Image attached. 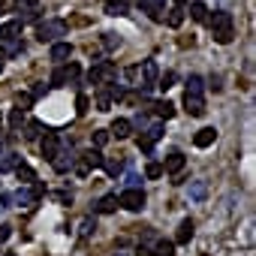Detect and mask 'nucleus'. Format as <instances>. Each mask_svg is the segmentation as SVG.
Wrapping results in <instances>:
<instances>
[{
	"mask_svg": "<svg viewBox=\"0 0 256 256\" xmlns=\"http://www.w3.org/2000/svg\"><path fill=\"white\" fill-rule=\"evenodd\" d=\"M208 24H211V36H214V42H220V46H229L232 42V36H235V22H232V12H226V10H217L211 18H205Z\"/></svg>",
	"mask_w": 256,
	"mask_h": 256,
	"instance_id": "nucleus-1",
	"label": "nucleus"
},
{
	"mask_svg": "<svg viewBox=\"0 0 256 256\" xmlns=\"http://www.w3.org/2000/svg\"><path fill=\"white\" fill-rule=\"evenodd\" d=\"M60 36H66V22L64 18H48V22H42L36 28V40L40 42H54Z\"/></svg>",
	"mask_w": 256,
	"mask_h": 256,
	"instance_id": "nucleus-2",
	"label": "nucleus"
},
{
	"mask_svg": "<svg viewBox=\"0 0 256 256\" xmlns=\"http://www.w3.org/2000/svg\"><path fill=\"white\" fill-rule=\"evenodd\" d=\"M96 166H102V154H100V148H90V151H84V154H82V160L76 157L72 172H76L78 178H88V175H90V169H96Z\"/></svg>",
	"mask_w": 256,
	"mask_h": 256,
	"instance_id": "nucleus-3",
	"label": "nucleus"
},
{
	"mask_svg": "<svg viewBox=\"0 0 256 256\" xmlns=\"http://www.w3.org/2000/svg\"><path fill=\"white\" fill-rule=\"evenodd\" d=\"M118 205L126 208V211H133V214L142 211V208H145V190H142V187H126V190L118 196Z\"/></svg>",
	"mask_w": 256,
	"mask_h": 256,
	"instance_id": "nucleus-4",
	"label": "nucleus"
},
{
	"mask_svg": "<svg viewBox=\"0 0 256 256\" xmlns=\"http://www.w3.org/2000/svg\"><path fill=\"white\" fill-rule=\"evenodd\" d=\"M114 76H118L114 64H112V60H100V64L90 66L88 82H90V84H106V82H114Z\"/></svg>",
	"mask_w": 256,
	"mask_h": 256,
	"instance_id": "nucleus-5",
	"label": "nucleus"
},
{
	"mask_svg": "<svg viewBox=\"0 0 256 256\" xmlns=\"http://www.w3.org/2000/svg\"><path fill=\"white\" fill-rule=\"evenodd\" d=\"M36 199H40V193H36V190L18 187L16 193H4V196H0V205H4V208H10V205H34Z\"/></svg>",
	"mask_w": 256,
	"mask_h": 256,
	"instance_id": "nucleus-6",
	"label": "nucleus"
},
{
	"mask_svg": "<svg viewBox=\"0 0 256 256\" xmlns=\"http://www.w3.org/2000/svg\"><path fill=\"white\" fill-rule=\"evenodd\" d=\"M82 76V70H78V64H66L64 60V66H58L54 72H52V78H48V84L52 88H64L66 82H76Z\"/></svg>",
	"mask_w": 256,
	"mask_h": 256,
	"instance_id": "nucleus-7",
	"label": "nucleus"
},
{
	"mask_svg": "<svg viewBox=\"0 0 256 256\" xmlns=\"http://www.w3.org/2000/svg\"><path fill=\"white\" fill-rule=\"evenodd\" d=\"M72 166H76V154H72V148H64V145H60V151L52 157V169H54L58 175H66V172H72Z\"/></svg>",
	"mask_w": 256,
	"mask_h": 256,
	"instance_id": "nucleus-8",
	"label": "nucleus"
},
{
	"mask_svg": "<svg viewBox=\"0 0 256 256\" xmlns=\"http://www.w3.org/2000/svg\"><path fill=\"white\" fill-rule=\"evenodd\" d=\"M184 108L193 118H202L205 114V96H202V90H187L184 94Z\"/></svg>",
	"mask_w": 256,
	"mask_h": 256,
	"instance_id": "nucleus-9",
	"label": "nucleus"
},
{
	"mask_svg": "<svg viewBox=\"0 0 256 256\" xmlns=\"http://www.w3.org/2000/svg\"><path fill=\"white\" fill-rule=\"evenodd\" d=\"M139 76H142V90H151V88L157 84V76H160L157 60H145V64L139 66Z\"/></svg>",
	"mask_w": 256,
	"mask_h": 256,
	"instance_id": "nucleus-10",
	"label": "nucleus"
},
{
	"mask_svg": "<svg viewBox=\"0 0 256 256\" xmlns=\"http://www.w3.org/2000/svg\"><path fill=\"white\" fill-rule=\"evenodd\" d=\"M22 22L18 18H12V22H4L0 24V42H16V40H22Z\"/></svg>",
	"mask_w": 256,
	"mask_h": 256,
	"instance_id": "nucleus-11",
	"label": "nucleus"
},
{
	"mask_svg": "<svg viewBox=\"0 0 256 256\" xmlns=\"http://www.w3.org/2000/svg\"><path fill=\"white\" fill-rule=\"evenodd\" d=\"M40 151H42V157L52 163V157L60 151V136H58V133H46L42 142H40Z\"/></svg>",
	"mask_w": 256,
	"mask_h": 256,
	"instance_id": "nucleus-12",
	"label": "nucleus"
},
{
	"mask_svg": "<svg viewBox=\"0 0 256 256\" xmlns=\"http://www.w3.org/2000/svg\"><path fill=\"white\" fill-rule=\"evenodd\" d=\"M48 54H52V60H54V64H64V60L72 54V46H70V42H64V40H54Z\"/></svg>",
	"mask_w": 256,
	"mask_h": 256,
	"instance_id": "nucleus-13",
	"label": "nucleus"
},
{
	"mask_svg": "<svg viewBox=\"0 0 256 256\" xmlns=\"http://www.w3.org/2000/svg\"><path fill=\"white\" fill-rule=\"evenodd\" d=\"M214 139H217V130H214V126H202V130L193 136V145H196V148H211Z\"/></svg>",
	"mask_w": 256,
	"mask_h": 256,
	"instance_id": "nucleus-14",
	"label": "nucleus"
},
{
	"mask_svg": "<svg viewBox=\"0 0 256 256\" xmlns=\"http://www.w3.org/2000/svg\"><path fill=\"white\" fill-rule=\"evenodd\" d=\"M139 6L148 12L151 22H163V0H139Z\"/></svg>",
	"mask_w": 256,
	"mask_h": 256,
	"instance_id": "nucleus-15",
	"label": "nucleus"
},
{
	"mask_svg": "<svg viewBox=\"0 0 256 256\" xmlns=\"http://www.w3.org/2000/svg\"><path fill=\"white\" fill-rule=\"evenodd\" d=\"M184 163H187V157H184L181 151H172V154L166 157V166H163V172H169V175H178V172L184 169Z\"/></svg>",
	"mask_w": 256,
	"mask_h": 256,
	"instance_id": "nucleus-16",
	"label": "nucleus"
},
{
	"mask_svg": "<svg viewBox=\"0 0 256 256\" xmlns=\"http://www.w3.org/2000/svg\"><path fill=\"white\" fill-rule=\"evenodd\" d=\"M12 172H16V178H18V181H24V184H34V181H36V172H34V166H28L22 157H18V163L12 166Z\"/></svg>",
	"mask_w": 256,
	"mask_h": 256,
	"instance_id": "nucleus-17",
	"label": "nucleus"
},
{
	"mask_svg": "<svg viewBox=\"0 0 256 256\" xmlns=\"http://www.w3.org/2000/svg\"><path fill=\"white\" fill-rule=\"evenodd\" d=\"M114 139H126V136H130L133 133V124L130 120H126V118H114V124H112V130H108Z\"/></svg>",
	"mask_w": 256,
	"mask_h": 256,
	"instance_id": "nucleus-18",
	"label": "nucleus"
},
{
	"mask_svg": "<svg viewBox=\"0 0 256 256\" xmlns=\"http://www.w3.org/2000/svg\"><path fill=\"white\" fill-rule=\"evenodd\" d=\"M112 211H118V196H114V193L102 196V199L94 205V214H112Z\"/></svg>",
	"mask_w": 256,
	"mask_h": 256,
	"instance_id": "nucleus-19",
	"label": "nucleus"
},
{
	"mask_svg": "<svg viewBox=\"0 0 256 256\" xmlns=\"http://www.w3.org/2000/svg\"><path fill=\"white\" fill-rule=\"evenodd\" d=\"M193 229H196V226H193V220H190V217H184V220L178 223V235H175V244H187V241L193 238Z\"/></svg>",
	"mask_w": 256,
	"mask_h": 256,
	"instance_id": "nucleus-20",
	"label": "nucleus"
},
{
	"mask_svg": "<svg viewBox=\"0 0 256 256\" xmlns=\"http://www.w3.org/2000/svg\"><path fill=\"white\" fill-rule=\"evenodd\" d=\"M151 112L157 114V118H175V106L169 102V100H157V102H151Z\"/></svg>",
	"mask_w": 256,
	"mask_h": 256,
	"instance_id": "nucleus-21",
	"label": "nucleus"
},
{
	"mask_svg": "<svg viewBox=\"0 0 256 256\" xmlns=\"http://www.w3.org/2000/svg\"><path fill=\"white\" fill-rule=\"evenodd\" d=\"M42 130H46L42 120H30V124L24 126V139H28V142H36V139L42 136Z\"/></svg>",
	"mask_w": 256,
	"mask_h": 256,
	"instance_id": "nucleus-22",
	"label": "nucleus"
},
{
	"mask_svg": "<svg viewBox=\"0 0 256 256\" xmlns=\"http://www.w3.org/2000/svg\"><path fill=\"white\" fill-rule=\"evenodd\" d=\"M187 193H190V199H196V202H202V199L208 196V184H205V181H193V184L187 187Z\"/></svg>",
	"mask_w": 256,
	"mask_h": 256,
	"instance_id": "nucleus-23",
	"label": "nucleus"
},
{
	"mask_svg": "<svg viewBox=\"0 0 256 256\" xmlns=\"http://www.w3.org/2000/svg\"><path fill=\"white\" fill-rule=\"evenodd\" d=\"M190 18L193 22H205L208 18V6L202 4V0H193V4H190Z\"/></svg>",
	"mask_w": 256,
	"mask_h": 256,
	"instance_id": "nucleus-24",
	"label": "nucleus"
},
{
	"mask_svg": "<svg viewBox=\"0 0 256 256\" xmlns=\"http://www.w3.org/2000/svg\"><path fill=\"white\" fill-rule=\"evenodd\" d=\"M151 250H154V256H175V241H166V238H163V241H157Z\"/></svg>",
	"mask_w": 256,
	"mask_h": 256,
	"instance_id": "nucleus-25",
	"label": "nucleus"
},
{
	"mask_svg": "<svg viewBox=\"0 0 256 256\" xmlns=\"http://www.w3.org/2000/svg\"><path fill=\"white\" fill-rule=\"evenodd\" d=\"M166 22H169V28H181L184 24V6H172Z\"/></svg>",
	"mask_w": 256,
	"mask_h": 256,
	"instance_id": "nucleus-26",
	"label": "nucleus"
},
{
	"mask_svg": "<svg viewBox=\"0 0 256 256\" xmlns=\"http://www.w3.org/2000/svg\"><path fill=\"white\" fill-rule=\"evenodd\" d=\"M16 163H18V154H0V175H4V172H12Z\"/></svg>",
	"mask_w": 256,
	"mask_h": 256,
	"instance_id": "nucleus-27",
	"label": "nucleus"
},
{
	"mask_svg": "<svg viewBox=\"0 0 256 256\" xmlns=\"http://www.w3.org/2000/svg\"><path fill=\"white\" fill-rule=\"evenodd\" d=\"M142 133H145V136H148L151 142H157V139H163V124H148Z\"/></svg>",
	"mask_w": 256,
	"mask_h": 256,
	"instance_id": "nucleus-28",
	"label": "nucleus"
},
{
	"mask_svg": "<svg viewBox=\"0 0 256 256\" xmlns=\"http://www.w3.org/2000/svg\"><path fill=\"white\" fill-rule=\"evenodd\" d=\"M106 16H114V18L126 16V4H124V0H120V4H106Z\"/></svg>",
	"mask_w": 256,
	"mask_h": 256,
	"instance_id": "nucleus-29",
	"label": "nucleus"
},
{
	"mask_svg": "<svg viewBox=\"0 0 256 256\" xmlns=\"http://www.w3.org/2000/svg\"><path fill=\"white\" fill-rule=\"evenodd\" d=\"M108 139H112V133H108V130H94V148H106V145H108Z\"/></svg>",
	"mask_w": 256,
	"mask_h": 256,
	"instance_id": "nucleus-30",
	"label": "nucleus"
},
{
	"mask_svg": "<svg viewBox=\"0 0 256 256\" xmlns=\"http://www.w3.org/2000/svg\"><path fill=\"white\" fill-rule=\"evenodd\" d=\"M22 124H24V112H22V108H12V114H10V126H12V130H22Z\"/></svg>",
	"mask_w": 256,
	"mask_h": 256,
	"instance_id": "nucleus-31",
	"label": "nucleus"
},
{
	"mask_svg": "<svg viewBox=\"0 0 256 256\" xmlns=\"http://www.w3.org/2000/svg\"><path fill=\"white\" fill-rule=\"evenodd\" d=\"M102 36H106L102 46H106L108 52H112V48H120V36H118V34H102Z\"/></svg>",
	"mask_w": 256,
	"mask_h": 256,
	"instance_id": "nucleus-32",
	"label": "nucleus"
},
{
	"mask_svg": "<svg viewBox=\"0 0 256 256\" xmlns=\"http://www.w3.org/2000/svg\"><path fill=\"white\" fill-rule=\"evenodd\" d=\"M175 84V72H166V76H157V88H163V90H169Z\"/></svg>",
	"mask_w": 256,
	"mask_h": 256,
	"instance_id": "nucleus-33",
	"label": "nucleus"
},
{
	"mask_svg": "<svg viewBox=\"0 0 256 256\" xmlns=\"http://www.w3.org/2000/svg\"><path fill=\"white\" fill-rule=\"evenodd\" d=\"M136 145H139V151H142V154H151V151H154V142H151V139H148L145 133H142V136L136 139Z\"/></svg>",
	"mask_w": 256,
	"mask_h": 256,
	"instance_id": "nucleus-34",
	"label": "nucleus"
},
{
	"mask_svg": "<svg viewBox=\"0 0 256 256\" xmlns=\"http://www.w3.org/2000/svg\"><path fill=\"white\" fill-rule=\"evenodd\" d=\"M102 166H106V172H108V175H118V172L124 169V163H120V160H106V157H102Z\"/></svg>",
	"mask_w": 256,
	"mask_h": 256,
	"instance_id": "nucleus-35",
	"label": "nucleus"
},
{
	"mask_svg": "<svg viewBox=\"0 0 256 256\" xmlns=\"http://www.w3.org/2000/svg\"><path fill=\"white\" fill-rule=\"evenodd\" d=\"M96 108L100 112H108L112 108V96L108 94H96Z\"/></svg>",
	"mask_w": 256,
	"mask_h": 256,
	"instance_id": "nucleus-36",
	"label": "nucleus"
},
{
	"mask_svg": "<svg viewBox=\"0 0 256 256\" xmlns=\"http://www.w3.org/2000/svg\"><path fill=\"white\" fill-rule=\"evenodd\" d=\"M163 175V166L160 163H148L145 166V178H160Z\"/></svg>",
	"mask_w": 256,
	"mask_h": 256,
	"instance_id": "nucleus-37",
	"label": "nucleus"
},
{
	"mask_svg": "<svg viewBox=\"0 0 256 256\" xmlns=\"http://www.w3.org/2000/svg\"><path fill=\"white\" fill-rule=\"evenodd\" d=\"M202 88H205L202 76H190V78H187V90H202Z\"/></svg>",
	"mask_w": 256,
	"mask_h": 256,
	"instance_id": "nucleus-38",
	"label": "nucleus"
},
{
	"mask_svg": "<svg viewBox=\"0 0 256 256\" xmlns=\"http://www.w3.org/2000/svg\"><path fill=\"white\" fill-rule=\"evenodd\" d=\"M124 181H126V187H142V175L139 172H126Z\"/></svg>",
	"mask_w": 256,
	"mask_h": 256,
	"instance_id": "nucleus-39",
	"label": "nucleus"
},
{
	"mask_svg": "<svg viewBox=\"0 0 256 256\" xmlns=\"http://www.w3.org/2000/svg\"><path fill=\"white\" fill-rule=\"evenodd\" d=\"M88 106H90V100H88L84 94H78V100H76V112H78V114H84V112H88Z\"/></svg>",
	"mask_w": 256,
	"mask_h": 256,
	"instance_id": "nucleus-40",
	"label": "nucleus"
},
{
	"mask_svg": "<svg viewBox=\"0 0 256 256\" xmlns=\"http://www.w3.org/2000/svg\"><path fill=\"white\" fill-rule=\"evenodd\" d=\"M30 102H34V94H22V96H18V108H22V112H28Z\"/></svg>",
	"mask_w": 256,
	"mask_h": 256,
	"instance_id": "nucleus-41",
	"label": "nucleus"
},
{
	"mask_svg": "<svg viewBox=\"0 0 256 256\" xmlns=\"http://www.w3.org/2000/svg\"><path fill=\"white\" fill-rule=\"evenodd\" d=\"M94 229H96V223H94V220H90V217H88V220H84V223H82V235H84V238H88V235H90V232H94Z\"/></svg>",
	"mask_w": 256,
	"mask_h": 256,
	"instance_id": "nucleus-42",
	"label": "nucleus"
},
{
	"mask_svg": "<svg viewBox=\"0 0 256 256\" xmlns=\"http://www.w3.org/2000/svg\"><path fill=\"white\" fill-rule=\"evenodd\" d=\"M54 199L64 202V205H72V193H54Z\"/></svg>",
	"mask_w": 256,
	"mask_h": 256,
	"instance_id": "nucleus-43",
	"label": "nucleus"
},
{
	"mask_svg": "<svg viewBox=\"0 0 256 256\" xmlns=\"http://www.w3.org/2000/svg\"><path fill=\"white\" fill-rule=\"evenodd\" d=\"M36 4H40V0H18L22 10H36Z\"/></svg>",
	"mask_w": 256,
	"mask_h": 256,
	"instance_id": "nucleus-44",
	"label": "nucleus"
},
{
	"mask_svg": "<svg viewBox=\"0 0 256 256\" xmlns=\"http://www.w3.org/2000/svg\"><path fill=\"white\" fill-rule=\"evenodd\" d=\"M136 256H154V250H151L148 244H139V250H136Z\"/></svg>",
	"mask_w": 256,
	"mask_h": 256,
	"instance_id": "nucleus-45",
	"label": "nucleus"
},
{
	"mask_svg": "<svg viewBox=\"0 0 256 256\" xmlns=\"http://www.w3.org/2000/svg\"><path fill=\"white\" fill-rule=\"evenodd\" d=\"M124 76H126V78H130V82H136V78H139V66H130V70H126V72H124Z\"/></svg>",
	"mask_w": 256,
	"mask_h": 256,
	"instance_id": "nucleus-46",
	"label": "nucleus"
},
{
	"mask_svg": "<svg viewBox=\"0 0 256 256\" xmlns=\"http://www.w3.org/2000/svg\"><path fill=\"white\" fill-rule=\"evenodd\" d=\"M10 235H12V232H10V226H0V241H6Z\"/></svg>",
	"mask_w": 256,
	"mask_h": 256,
	"instance_id": "nucleus-47",
	"label": "nucleus"
},
{
	"mask_svg": "<svg viewBox=\"0 0 256 256\" xmlns=\"http://www.w3.org/2000/svg\"><path fill=\"white\" fill-rule=\"evenodd\" d=\"M4 66H6V52L0 48V72H4Z\"/></svg>",
	"mask_w": 256,
	"mask_h": 256,
	"instance_id": "nucleus-48",
	"label": "nucleus"
},
{
	"mask_svg": "<svg viewBox=\"0 0 256 256\" xmlns=\"http://www.w3.org/2000/svg\"><path fill=\"white\" fill-rule=\"evenodd\" d=\"M190 4V0H175V6H187Z\"/></svg>",
	"mask_w": 256,
	"mask_h": 256,
	"instance_id": "nucleus-49",
	"label": "nucleus"
},
{
	"mask_svg": "<svg viewBox=\"0 0 256 256\" xmlns=\"http://www.w3.org/2000/svg\"><path fill=\"white\" fill-rule=\"evenodd\" d=\"M4 256H16V253H4Z\"/></svg>",
	"mask_w": 256,
	"mask_h": 256,
	"instance_id": "nucleus-50",
	"label": "nucleus"
},
{
	"mask_svg": "<svg viewBox=\"0 0 256 256\" xmlns=\"http://www.w3.org/2000/svg\"><path fill=\"white\" fill-rule=\"evenodd\" d=\"M114 256H126V253H114Z\"/></svg>",
	"mask_w": 256,
	"mask_h": 256,
	"instance_id": "nucleus-51",
	"label": "nucleus"
},
{
	"mask_svg": "<svg viewBox=\"0 0 256 256\" xmlns=\"http://www.w3.org/2000/svg\"><path fill=\"white\" fill-rule=\"evenodd\" d=\"M0 120H4V118H0Z\"/></svg>",
	"mask_w": 256,
	"mask_h": 256,
	"instance_id": "nucleus-52",
	"label": "nucleus"
}]
</instances>
